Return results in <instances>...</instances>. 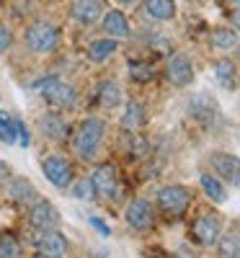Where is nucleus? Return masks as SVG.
Returning <instances> with one entry per match:
<instances>
[{"instance_id": "obj_1", "label": "nucleus", "mask_w": 240, "mask_h": 258, "mask_svg": "<svg viewBox=\"0 0 240 258\" xmlns=\"http://www.w3.org/2000/svg\"><path fill=\"white\" fill-rule=\"evenodd\" d=\"M103 135H106V121L101 116H88L83 119L75 129V140H73V147H75V155L80 160H93L98 147L103 142Z\"/></svg>"}, {"instance_id": "obj_2", "label": "nucleus", "mask_w": 240, "mask_h": 258, "mask_svg": "<svg viewBox=\"0 0 240 258\" xmlns=\"http://www.w3.org/2000/svg\"><path fill=\"white\" fill-rule=\"evenodd\" d=\"M24 44L34 54H52L59 47V29L49 21H34V24L26 26Z\"/></svg>"}, {"instance_id": "obj_3", "label": "nucleus", "mask_w": 240, "mask_h": 258, "mask_svg": "<svg viewBox=\"0 0 240 258\" xmlns=\"http://www.w3.org/2000/svg\"><path fill=\"white\" fill-rule=\"evenodd\" d=\"M34 91L44 98L52 109H70V106L75 103V88H73L70 83L54 78V75L36 80L34 83Z\"/></svg>"}, {"instance_id": "obj_4", "label": "nucleus", "mask_w": 240, "mask_h": 258, "mask_svg": "<svg viewBox=\"0 0 240 258\" xmlns=\"http://www.w3.org/2000/svg\"><path fill=\"white\" fill-rule=\"evenodd\" d=\"M155 204L163 214H168V217H181V214H186V209L191 204V188L181 186V183L160 186L155 191Z\"/></svg>"}, {"instance_id": "obj_5", "label": "nucleus", "mask_w": 240, "mask_h": 258, "mask_svg": "<svg viewBox=\"0 0 240 258\" xmlns=\"http://www.w3.org/2000/svg\"><path fill=\"white\" fill-rule=\"evenodd\" d=\"M220 235H222V220L217 217V214H212V212L199 214V217L191 222V238H194V243H199L204 248L217 245Z\"/></svg>"}, {"instance_id": "obj_6", "label": "nucleus", "mask_w": 240, "mask_h": 258, "mask_svg": "<svg viewBox=\"0 0 240 258\" xmlns=\"http://www.w3.org/2000/svg\"><path fill=\"white\" fill-rule=\"evenodd\" d=\"M124 220H127V225L132 230L147 232V230L155 227V207H152L147 199H142V197H135L124 207Z\"/></svg>"}, {"instance_id": "obj_7", "label": "nucleus", "mask_w": 240, "mask_h": 258, "mask_svg": "<svg viewBox=\"0 0 240 258\" xmlns=\"http://www.w3.org/2000/svg\"><path fill=\"white\" fill-rule=\"evenodd\" d=\"M41 173H44V178L54 186V188H70L73 183V165L68 158L62 155H47L44 160H41Z\"/></svg>"}, {"instance_id": "obj_8", "label": "nucleus", "mask_w": 240, "mask_h": 258, "mask_svg": "<svg viewBox=\"0 0 240 258\" xmlns=\"http://www.w3.org/2000/svg\"><path fill=\"white\" fill-rule=\"evenodd\" d=\"M165 78L173 88H186V85L194 83V62L186 52H176L168 57L165 64Z\"/></svg>"}, {"instance_id": "obj_9", "label": "nucleus", "mask_w": 240, "mask_h": 258, "mask_svg": "<svg viewBox=\"0 0 240 258\" xmlns=\"http://www.w3.org/2000/svg\"><path fill=\"white\" fill-rule=\"evenodd\" d=\"M209 168H212V173L220 178V181L232 183V186H240V158L217 150V153L209 155Z\"/></svg>"}, {"instance_id": "obj_10", "label": "nucleus", "mask_w": 240, "mask_h": 258, "mask_svg": "<svg viewBox=\"0 0 240 258\" xmlns=\"http://www.w3.org/2000/svg\"><path fill=\"white\" fill-rule=\"evenodd\" d=\"M41 235L36 238V250L39 255H44V258H62V255H68L70 250V243L68 238L59 232V227H49V230H39Z\"/></svg>"}, {"instance_id": "obj_11", "label": "nucleus", "mask_w": 240, "mask_h": 258, "mask_svg": "<svg viewBox=\"0 0 240 258\" xmlns=\"http://www.w3.org/2000/svg\"><path fill=\"white\" fill-rule=\"evenodd\" d=\"M29 222H31L34 230L57 227V225H59V212H57V207H54L49 199L36 197V199L29 204Z\"/></svg>"}, {"instance_id": "obj_12", "label": "nucleus", "mask_w": 240, "mask_h": 258, "mask_svg": "<svg viewBox=\"0 0 240 258\" xmlns=\"http://www.w3.org/2000/svg\"><path fill=\"white\" fill-rule=\"evenodd\" d=\"M91 183H93L96 197H101V199L114 202L119 197V176H116L114 165H98L91 173Z\"/></svg>"}, {"instance_id": "obj_13", "label": "nucleus", "mask_w": 240, "mask_h": 258, "mask_svg": "<svg viewBox=\"0 0 240 258\" xmlns=\"http://www.w3.org/2000/svg\"><path fill=\"white\" fill-rule=\"evenodd\" d=\"M103 0H75L70 6V18L75 24H83V26H93L101 21V16L106 13L103 11Z\"/></svg>"}, {"instance_id": "obj_14", "label": "nucleus", "mask_w": 240, "mask_h": 258, "mask_svg": "<svg viewBox=\"0 0 240 258\" xmlns=\"http://www.w3.org/2000/svg\"><path fill=\"white\" fill-rule=\"evenodd\" d=\"M6 194H8V199L11 202H16V204H31L34 199H36V188H34V183L29 181V178H24V176H11L8 181H6Z\"/></svg>"}, {"instance_id": "obj_15", "label": "nucleus", "mask_w": 240, "mask_h": 258, "mask_svg": "<svg viewBox=\"0 0 240 258\" xmlns=\"http://www.w3.org/2000/svg\"><path fill=\"white\" fill-rule=\"evenodd\" d=\"M101 26L106 31V36H114V39H127L132 36V24H129V18L122 13V11H106L101 16Z\"/></svg>"}, {"instance_id": "obj_16", "label": "nucleus", "mask_w": 240, "mask_h": 258, "mask_svg": "<svg viewBox=\"0 0 240 258\" xmlns=\"http://www.w3.org/2000/svg\"><path fill=\"white\" fill-rule=\"evenodd\" d=\"M39 129H41V135H44L47 140H52V142H65L68 135H70L68 121H65L57 111H47L44 116H41L39 119Z\"/></svg>"}, {"instance_id": "obj_17", "label": "nucleus", "mask_w": 240, "mask_h": 258, "mask_svg": "<svg viewBox=\"0 0 240 258\" xmlns=\"http://www.w3.org/2000/svg\"><path fill=\"white\" fill-rule=\"evenodd\" d=\"M189 114L199 121V124H212L214 114H217V103L212 96L207 93H196L191 101H189Z\"/></svg>"}, {"instance_id": "obj_18", "label": "nucleus", "mask_w": 240, "mask_h": 258, "mask_svg": "<svg viewBox=\"0 0 240 258\" xmlns=\"http://www.w3.org/2000/svg\"><path fill=\"white\" fill-rule=\"evenodd\" d=\"M119 49V39L114 36H106V39H93L91 44H88V59L93 64H103L108 62Z\"/></svg>"}, {"instance_id": "obj_19", "label": "nucleus", "mask_w": 240, "mask_h": 258, "mask_svg": "<svg viewBox=\"0 0 240 258\" xmlns=\"http://www.w3.org/2000/svg\"><path fill=\"white\" fill-rule=\"evenodd\" d=\"M145 121H147L145 106L140 101H129L124 114H122V129H124V132H129V135H135V132H140V129L145 126Z\"/></svg>"}, {"instance_id": "obj_20", "label": "nucleus", "mask_w": 240, "mask_h": 258, "mask_svg": "<svg viewBox=\"0 0 240 258\" xmlns=\"http://www.w3.org/2000/svg\"><path fill=\"white\" fill-rule=\"evenodd\" d=\"M237 31L232 29V26H214L212 31H209V44H212V49H217V52H230V49H235V44H237Z\"/></svg>"}, {"instance_id": "obj_21", "label": "nucleus", "mask_w": 240, "mask_h": 258, "mask_svg": "<svg viewBox=\"0 0 240 258\" xmlns=\"http://www.w3.org/2000/svg\"><path fill=\"white\" fill-rule=\"evenodd\" d=\"M96 101L103 106V109H116L122 103V88L116 80H101L96 85Z\"/></svg>"}, {"instance_id": "obj_22", "label": "nucleus", "mask_w": 240, "mask_h": 258, "mask_svg": "<svg viewBox=\"0 0 240 258\" xmlns=\"http://www.w3.org/2000/svg\"><path fill=\"white\" fill-rule=\"evenodd\" d=\"M199 186H202L204 197H207L209 202H214V204H225V202H227V191H225L222 181L217 178L214 173H202V176H199Z\"/></svg>"}, {"instance_id": "obj_23", "label": "nucleus", "mask_w": 240, "mask_h": 258, "mask_svg": "<svg viewBox=\"0 0 240 258\" xmlns=\"http://www.w3.org/2000/svg\"><path fill=\"white\" fill-rule=\"evenodd\" d=\"M145 11L155 21H173L176 18V0H145Z\"/></svg>"}, {"instance_id": "obj_24", "label": "nucleus", "mask_w": 240, "mask_h": 258, "mask_svg": "<svg viewBox=\"0 0 240 258\" xmlns=\"http://www.w3.org/2000/svg\"><path fill=\"white\" fill-rule=\"evenodd\" d=\"M217 250L225 258H240V232L237 230L222 232L220 240H217Z\"/></svg>"}, {"instance_id": "obj_25", "label": "nucleus", "mask_w": 240, "mask_h": 258, "mask_svg": "<svg viewBox=\"0 0 240 258\" xmlns=\"http://www.w3.org/2000/svg\"><path fill=\"white\" fill-rule=\"evenodd\" d=\"M214 78L222 88L232 91L235 88V64H232V59H217L214 62Z\"/></svg>"}, {"instance_id": "obj_26", "label": "nucleus", "mask_w": 240, "mask_h": 258, "mask_svg": "<svg viewBox=\"0 0 240 258\" xmlns=\"http://www.w3.org/2000/svg\"><path fill=\"white\" fill-rule=\"evenodd\" d=\"M129 78H132L135 83H150L152 75H155V70H152V64L145 62V59H129Z\"/></svg>"}, {"instance_id": "obj_27", "label": "nucleus", "mask_w": 240, "mask_h": 258, "mask_svg": "<svg viewBox=\"0 0 240 258\" xmlns=\"http://www.w3.org/2000/svg\"><path fill=\"white\" fill-rule=\"evenodd\" d=\"M24 255V248H21V243L13 238L11 232L0 235V258H18Z\"/></svg>"}, {"instance_id": "obj_28", "label": "nucleus", "mask_w": 240, "mask_h": 258, "mask_svg": "<svg viewBox=\"0 0 240 258\" xmlns=\"http://www.w3.org/2000/svg\"><path fill=\"white\" fill-rule=\"evenodd\" d=\"M0 142H6V145L16 142V119L8 116L6 111H0Z\"/></svg>"}, {"instance_id": "obj_29", "label": "nucleus", "mask_w": 240, "mask_h": 258, "mask_svg": "<svg viewBox=\"0 0 240 258\" xmlns=\"http://www.w3.org/2000/svg\"><path fill=\"white\" fill-rule=\"evenodd\" d=\"M70 188H73V197L80 199V202H93L96 199V191H93L91 178L88 181H75V183H70Z\"/></svg>"}, {"instance_id": "obj_30", "label": "nucleus", "mask_w": 240, "mask_h": 258, "mask_svg": "<svg viewBox=\"0 0 240 258\" xmlns=\"http://www.w3.org/2000/svg\"><path fill=\"white\" fill-rule=\"evenodd\" d=\"M147 150H150L147 140H142V137L135 132V135H132V155H135V158H142V155H147Z\"/></svg>"}, {"instance_id": "obj_31", "label": "nucleus", "mask_w": 240, "mask_h": 258, "mask_svg": "<svg viewBox=\"0 0 240 258\" xmlns=\"http://www.w3.org/2000/svg\"><path fill=\"white\" fill-rule=\"evenodd\" d=\"M11 47H13V34H11L8 26L0 24V54H6Z\"/></svg>"}, {"instance_id": "obj_32", "label": "nucleus", "mask_w": 240, "mask_h": 258, "mask_svg": "<svg viewBox=\"0 0 240 258\" xmlns=\"http://www.w3.org/2000/svg\"><path fill=\"white\" fill-rule=\"evenodd\" d=\"M16 140L21 142V147H29V145H31V137H29V129H26V124L21 121V119H16Z\"/></svg>"}, {"instance_id": "obj_33", "label": "nucleus", "mask_w": 240, "mask_h": 258, "mask_svg": "<svg viewBox=\"0 0 240 258\" xmlns=\"http://www.w3.org/2000/svg\"><path fill=\"white\" fill-rule=\"evenodd\" d=\"M88 222H91V227H93L98 235H103V238H108V235H111V227H108V225H106L101 217H96V214H93V217H91Z\"/></svg>"}, {"instance_id": "obj_34", "label": "nucleus", "mask_w": 240, "mask_h": 258, "mask_svg": "<svg viewBox=\"0 0 240 258\" xmlns=\"http://www.w3.org/2000/svg\"><path fill=\"white\" fill-rule=\"evenodd\" d=\"M152 47H155L158 52H168V47H170V41H168L165 36H152Z\"/></svg>"}, {"instance_id": "obj_35", "label": "nucleus", "mask_w": 240, "mask_h": 258, "mask_svg": "<svg viewBox=\"0 0 240 258\" xmlns=\"http://www.w3.org/2000/svg\"><path fill=\"white\" fill-rule=\"evenodd\" d=\"M8 178H11V165L6 160H0V186H6Z\"/></svg>"}, {"instance_id": "obj_36", "label": "nucleus", "mask_w": 240, "mask_h": 258, "mask_svg": "<svg viewBox=\"0 0 240 258\" xmlns=\"http://www.w3.org/2000/svg\"><path fill=\"white\" fill-rule=\"evenodd\" d=\"M230 24H232V29H235V31H240V6L232 11V16H230Z\"/></svg>"}, {"instance_id": "obj_37", "label": "nucleus", "mask_w": 240, "mask_h": 258, "mask_svg": "<svg viewBox=\"0 0 240 258\" xmlns=\"http://www.w3.org/2000/svg\"><path fill=\"white\" fill-rule=\"evenodd\" d=\"M235 54H237V59H240V41H237V44H235Z\"/></svg>"}, {"instance_id": "obj_38", "label": "nucleus", "mask_w": 240, "mask_h": 258, "mask_svg": "<svg viewBox=\"0 0 240 258\" xmlns=\"http://www.w3.org/2000/svg\"><path fill=\"white\" fill-rule=\"evenodd\" d=\"M116 3H122V6H129V3H132V0H116Z\"/></svg>"}, {"instance_id": "obj_39", "label": "nucleus", "mask_w": 240, "mask_h": 258, "mask_svg": "<svg viewBox=\"0 0 240 258\" xmlns=\"http://www.w3.org/2000/svg\"><path fill=\"white\" fill-rule=\"evenodd\" d=\"M227 3H237V0H227Z\"/></svg>"}]
</instances>
